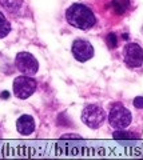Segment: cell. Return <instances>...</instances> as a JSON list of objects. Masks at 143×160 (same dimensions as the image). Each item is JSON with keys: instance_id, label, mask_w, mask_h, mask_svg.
I'll return each mask as SVG.
<instances>
[{"instance_id": "cell-1", "label": "cell", "mask_w": 143, "mask_h": 160, "mask_svg": "<svg viewBox=\"0 0 143 160\" xmlns=\"http://www.w3.org/2000/svg\"><path fill=\"white\" fill-rule=\"evenodd\" d=\"M66 19L72 27L79 29H90L96 23L94 12L83 4H72L67 9Z\"/></svg>"}, {"instance_id": "cell-2", "label": "cell", "mask_w": 143, "mask_h": 160, "mask_svg": "<svg viewBox=\"0 0 143 160\" xmlns=\"http://www.w3.org/2000/svg\"><path fill=\"white\" fill-rule=\"evenodd\" d=\"M105 119H106L105 111H103L99 106H95V104L87 106L82 112L83 123H84L87 127L92 128V129L99 128L103 124V122H105Z\"/></svg>"}, {"instance_id": "cell-3", "label": "cell", "mask_w": 143, "mask_h": 160, "mask_svg": "<svg viewBox=\"0 0 143 160\" xmlns=\"http://www.w3.org/2000/svg\"><path fill=\"white\" fill-rule=\"evenodd\" d=\"M15 66L23 75L27 76H33L39 69L38 60L29 52H19L15 59Z\"/></svg>"}, {"instance_id": "cell-4", "label": "cell", "mask_w": 143, "mask_h": 160, "mask_svg": "<svg viewBox=\"0 0 143 160\" xmlns=\"http://www.w3.org/2000/svg\"><path fill=\"white\" fill-rule=\"evenodd\" d=\"M108 123L115 129H125L131 123V112L122 106L112 107L108 115Z\"/></svg>"}, {"instance_id": "cell-5", "label": "cell", "mask_w": 143, "mask_h": 160, "mask_svg": "<svg viewBox=\"0 0 143 160\" xmlns=\"http://www.w3.org/2000/svg\"><path fill=\"white\" fill-rule=\"evenodd\" d=\"M36 91V82L32 76H19L13 82V93L19 99H27Z\"/></svg>"}, {"instance_id": "cell-6", "label": "cell", "mask_w": 143, "mask_h": 160, "mask_svg": "<svg viewBox=\"0 0 143 160\" xmlns=\"http://www.w3.org/2000/svg\"><path fill=\"white\" fill-rule=\"evenodd\" d=\"M125 62L130 68L140 67L143 64V49L139 44L129 43L125 47Z\"/></svg>"}, {"instance_id": "cell-7", "label": "cell", "mask_w": 143, "mask_h": 160, "mask_svg": "<svg viewBox=\"0 0 143 160\" xmlns=\"http://www.w3.org/2000/svg\"><path fill=\"white\" fill-rule=\"evenodd\" d=\"M72 55L78 62H87L94 56V47L87 40H75L72 43Z\"/></svg>"}, {"instance_id": "cell-8", "label": "cell", "mask_w": 143, "mask_h": 160, "mask_svg": "<svg viewBox=\"0 0 143 160\" xmlns=\"http://www.w3.org/2000/svg\"><path fill=\"white\" fill-rule=\"evenodd\" d=\"M18 132L22 135H29L35 131V120L29 115H22L16 122Z\"/></svg>"}, {"instance_id": "cell-9", "label": "cell", "mask_w": 143, "mask_h": 160, "mask_svg": "<svg viewBox=\"0 0 143 160\" xmlns=\"http://www.w3.org/2000/svg\"><path fill=\"white\" fill-rule=\"evenodd\" d=\"M0 4L8 12L16 13L23 7V0H0Z\"/></svg>"}, {"instance_id": "cell-10", "label": "cell", "mask_w": 143, "mask_h": 160, "mask_svg": "<svg viewBox=\"0 0 143 160\" xmlns=\"http://www.w3.org/2000/svg\"><path fill=\"white\" fill-rule=\"evenodd\" d=\"M111 7L116 15H123L130 7V0H112Z\"/></svg>"}, {"instance_id": "cell-11", "label": "cell", "mask_w": 143, "mask_h": 160, "mask_svg": "<svg viewBox=\"0 0 143 160\" xmlns=\"http://www.w3.org/2000/svg\"><path fill=\"white\" fill-rule=\"evenodd\" d=\"M9 31H11V24H9L7 18L0 12V39L6 38L9 33Z\"/></svg>"}, {"instance_id": "cell-12", "label": "cell", "mask_w": 143, "mask_h": 160, "mask_svg": "<svg viewBox=\"0 0 143 160\" xmlns=\"http://www.w3.org/2000/svg\"><path fill=\"white\" fill-rule=\"evenodd\" d=\"M112 138L118 139V140H131V139H138L139 136H136V135H132V132H126V131H123V129H120V131L114 132Z\"/></svg>"}, {"instance_id": "cell-13", "label": "cell", "mask_w": 143, "mask_h": 160, "mask_svg": "<svg viewBox=\"0 0 143 160\" xmlns=\"http://www.w3.org/2000/svg\"><path fill=\"white\" fill-rule=\"evenodd\" d=\"M106 43H107V46L110 47L111 49L116 48V46H118V38L115 36V33H108L107 38H106Z\"/></svg>"}, {"instance_id": "cell-14", "label": "cell", "mask_w": 143, "mask_h": 160, "mask_svg": "<svg viewBox=\"0 0 143 160\" xmlns=\"http://www.w3.org/2000/svg\"><path fill=\"white\" fill-rule=\"evenodd\" d=\"M134 106L136 108H143V98L142 96H138L134 99Z\"/></svg>"}, {"instance_id": "cell-15", "label": "cell", "mask_w": 143, "mask_h": 160, "mask_svg": "<svg viewBox=\"0 0 143 160\" xmlns=\"http://www.w3.org/2000/svg\"><path fill=\"white\" fill-rule=\"evenodd\" d=\"M62 139H80V136H78V135H63Z\"/></svg>"}, {"instance_id": "cell-16", "label": "cell", "mask_w": 143, "mask_h": 160, "mask_svg": "<svg viewBox=\"0 0 143 160\" xmlns=\"http://www.w3.org/2000/svg\"><path fill=\"white\" fill-rule=\"evenodd\" d=\"M8 96H9V92H3V93H2V98H3V99H7Z\"/></svg>"}]
</instances>
